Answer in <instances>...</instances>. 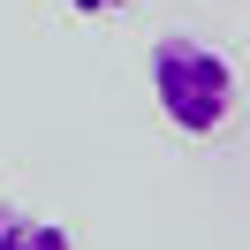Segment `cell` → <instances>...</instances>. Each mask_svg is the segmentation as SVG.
Wrapping results in <instances>:
<instances>
[{"label":"cell","instance_id":"cell-3","mask_svg":"<svg viewBox=\"0 0 250 250\" xmlns=\"http://www.w3.org/2000/svg\"><path fill=\"white\" fill-rule=\"evenodd\" d=\"M68 8H83V16H106V8H129V0H68Z\"/></svg>","mask_w":250,"mask_h":250},{"label":"cell","instance_id":"cell-2","mask_svg":"<svg viewBox=\"0 0 250 250\" xmlns=\"http://www.w3.org/2000/svg\"><path fill=\"white\" fill-rule=\"evenodd\" d=\"M0 250H76V235L61 220H38L23 205H0Z\"/></svg>","mask_w":250,"mask_h":250},{"label":"cell","instance_id":"cell-1","mask_svg":"<svg viewBox=\"0 0 250 250\" xmlns=\"http://www.w3.org/2000/svg\"><path fill=\"white\" fill-rule=\"evenodd\" d=\"M152 99L159 114H167V129H182V137H220V129L235 122V106H243V83H235L228 53L205 46V38L189 31H167L152 46Z\"/></svg>","mask_w":250,"mask_h":250}]
</instances>
